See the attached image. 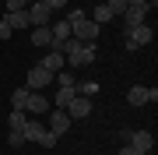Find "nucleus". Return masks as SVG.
I'll list each match as a JSON object with an SVG mask.
<instances>
[{
  "label": "nucleus",
  "instance_id": "1",
  "mask_svg": "<svg viewBox=\"0 0 158 155\" xmlns=\"http://www.w3.org/2000/svg\"><path fill=\"white\" fill-rule=\"evenodd\" d=\"M67 21H70V35H74L77 42H95V39H98V25L91 21V18L81 11V7H74Z\"/></svg>",
  "mask_w": 158,
  "mask_h": 155
},
{
  "label": "nucleus",
  "instance_id": "2",
  "mask_svg": "<svg viewBox=\"0 0 158 155\" xmlns=\"http://www.w3.org/2000/svg\"><path fill=\"white\" fill-rule=\"evenodd\" d=\"M67 63L70 67H88V63H95V42H77V46L67 53Z\"/></svg>",
  "mask_w": 158,
  "mask_h": 155
},
{
  "label": "nucleus",
  "instance_id": "3",
  "mask_svg": "<svg viewBox=\"0 0 158 155\" xmlns=\"http://www.w3.org/2000/svg\"><path fill=\"white\" fill-rule=\"evenodd\" d=\"M155 39V32H151V25H137V28H130L127 32V50H141V46H148V42Z\"/></svg>",
  "mask_w": 158,
  "mask_h": 155
},
{
  "label": "nucleus",
  "instance_id": "4",
  "mask_svg": "<svg viewBox=\"0 0 158 155\" xmlns=\"http://www.w3.org/2000/svg\"><path fill=\"white\" fill-rule=\"evenodd\" d=\"M49 81H53V74H49L46 67H39V63H35L28 74H25V88H28V92H42Z\"/></svg>",
  "mask_w": 158,
  "mask_h": 155
},
{
  "label": "nucleus",
  "instance_id": "5",
  "mask_svg": "<svg viewBox=\"0 0 158 155\" xmlns=\"http://www.w3.org/2000/svg\"><path fill=\"white\" fill-rule=\"evenodd\" d=\"M127 102H130V106H148V102H158V88L134 85V88L127 92Z\"/></svg>",
  "mask_w": 158,
  "mask_h": 155
},
{
  "label": "nucleus",
  "instance_id": "6",
  "mask_svg": "<svg viewBox=\"0 0 158 155\" xmlns=\"http://www.w3.org/2000/svg\"><path fill=\"white\" fill-rule=\"evenodd\" d=\"M25 11H28V21H32V25H49V18H53V11H49L46 0H32Z\"/></svg>",
  "mask_w": 158,
  "mask_h": 155
},
{
  "label": "nucleus",
  "instance_id": "7",
  "mask_svg": "<svg viewBox=\"0 0 158 155\" xmlns=\"http://www.w3.org/2000/svg\"><path fill=\"white\" fill-rule=\"evenodd\" d=\"M148 14H151V7L144 4V7H127L119 18H123V28L130 32V28H137V25H144V18H148Z\"/></svg>",
  "mask_w": 158,
  "mask_h": 155
},
{
  "label": "nucleus",
  "instance_id": "8",
  "mask_svg": "<svg viewBox=\"0 0 158 155\" xmlns=\"http://www.w3.org/2000/svg\"><path fill=\"white\" fill-rule=\"evenodd\" d=\"M127 141L137 148V155H148V152L155 148V134H151V131H130V138H127Z\"/></svg>",
  "mask_w": 158,
  "mask_h": 155
},
{
  "label": "nucleus",
  "instance_id": "9",
  "mask_svg": "<svg viewBox=\"0 0 158 155\" xmlns=\"http://www.w3.org/2000/svg\"><path fill=\"white\" fill-rule=\"evenodd\" d=\"M49 99H46L42 92H28V102H25V113H32V116H42V113H49Z\"/></svg>",
  "mask_w": 158,
  "mask_h": 155
},
{
  "label": "nucleus",
  "instance_id": "10",
  "mask_svg": "<svg viewBox=\"0 0 158 155\" xmlns=\"http://www.w3.org/2000/svg\"><path fill=\"white\" fill-rule=\"evenodd\" d=\"M88 113H91V99L88 95H74V102L67 106V116L70 120H85Z\"/></svg>",
  "mask_w": 158,
  "mask_h": 155
},
{
  "label": "nucleus",
  "instance_id": "11",
  "mask_svg": "<svg viewBox=\"0 0 158 155\" xmlns=\"http://www.w3.org/2000/svg\"><path fill=\"white\" fill-rule=\"evenodd\" d=\"M63 63H67V57H63V53H56V50H46V57L39 60V67H46L49 74H60V71H63Z\"/></svg>",
  "mask_w": 158,
  "mask_h": 155
},
{
  "label": "nucleus",
  "instance_id": "12",
  "mask_svg": "<svg viewBox=\"0 0 158 155\" xmlns=\"http://www.w3.org/2000/svg\"><path fill=\"white\" fill-rule=\"evenodd\" d=\"M32 46H39V50H49V46H53L49 25H32Z\"/></svg>",
  "mask_w": 158,
  "mask_h": 155
},
{
  "label": "nucleus",
  "instance_id": "13",
  "mask_svg": "<svg viewBox=\"0 0 158 155\" xmlns=\"http://www.w3.org/2000/svg\"><path fill=\"white\" fill-rule=\"evenodd\" d=\"M67 127H70V116H67V109H53V113H49V131L60 138V134H67Z\"/></svg>",
  "mask_w": 158,
  "mask_h": 155
},
{
  "label": "nucleus",
  "instance_id": "14",
  "mask_svg": "<svg viewBox=\"0 0 158 155\" xmlns=\"http://www.w3.org/2000/svg\"><path fill=\"white\" fill-rule=\"evenodd\" d=\"M7 21H11V28H32L28 11H7Z\"/></svg>",
  "mask_w": 158,
  "mask_h": 155
},
{
  "label": "nucleus",
  "instance_id": "15",
  "mask_svg": "<svg viewBox=\"0 0 158 155\" xmlns=\"http://www.w3.org/2000/svg\"><path fill=\"white\" fill-rule=\"evenodd\" d=\"M74 95H77V92H74V85H70V88H60V92H56V102H53V106H56V109H67V106L74 102Z\"/></svg>",
  "mask_w": 158,
  "mask_h": 155
},
{
  "label": "nucleus",
  "instance_id": "16",
  "mask_svg": "<svg viewBox=\"0 0 158 155\" xmlns=\"http://www.w3.org/2000/svg\"><path fill=\"white\" fill-rule=\"evenodd\" d=\"M74 92H77V95H98V81H74Z\"/></svg>",
  "mask_w": 158,
  "mask_h": 155
},
{
  "label": "nucleus",
  "instance_id": "17",
  "mask_svg": "<svg viewBox=\"0 0 158 155\" xmlns=\"http://www.w3.org/2000/svg\"><path fill=\"white\" fill-rule=\"evenodd\" d=\"M39 131H46V127H42L39 120H25V127H21L25 141H35V138H39Z\"/></svg>",
  "mask_w": 158,
  "mask_h": 155
},
{
  "label": "nucleus",
  "instance_id": "18",
  "mask_svg": "<svg viewBox=\"0 0 158 155\" xmlns=\"http://www.w3.org/2000/svg\"><path fill=\"white\" fill-rule=\"evenodd\" d=\"M25 102H28V88H14V92H11V109H25Z\"/></svg>",
  "mask_w": 158,
  "mask_h": 155
},
{
  "label": "nucleus",
  "instance_id": "19",
  "mask_svg": "<svg viewBox=\"0 0 158 155\" xmlns=\"http://www.w3.org/2000/svg\"><path fill=\"white\" fill-rule=\"evenodd\" d=\"M56 134H53V131H39V138H35V144H42V148H56Z\"/></svg>",
  "mask_w": 158,
  "mask_h": 155
},
{
  "label": "nucleus",
  "instance_id": "20",
  "mask_svg": "<svg viewBox=\"0 0 158 155\" xmlns=\"http://www.w3.org/2000/svg\"><path fill=\"white\" fill-rule=\"evenodd\" d=\"M91 21H95L98 28H102V21H113V11H109L106 4H98V7H95V18H91Z\"/></svg>",
  "mask_w": 158,
  "mask_h": 155
},
{
  "label": "nucleus",
  "instance_id": "21",
  "mask_svg": "<svg viewBox=\"0 0 158 155\" xmlns=\"http://www.w3.org/2000/svg\"><path fill=\"white\" fill-rule=\"evenodd\" d=\"M25 120H28V113H25V109H11V131H21Z\"/></svg>",
  "mask_w": 158,
  "mask_h": 155
},
{
  "label": "nucleus",
  "instance_id": "22",
  "mask_svg": "<svg viewBox=\"0 0 158 155\" xmlns=\"http://www.w3.org/2000/svg\"><path fill=\"white\" fill-rule=\"evenodd\" d=\"M106 7L113 11V18H119V14L127 11V0H106Z\"/></svg>",
  "mask_w": 158,
  "mask_h": 155
},
{
  "label": "nucleus",
  "instance_id": "23",
  "mask_svg": "<svg viewBox=\"0 0 158 155\" xmlns=\"http://www.w3.org/2000/svg\"><path fill=\"white\" fill-rule=\"evenodd\" d=\"M7 141H11V148H21V144H25V134H21V131H11Z\"/></svg>",
  "mask_w": 158,
  "mask_h": 155
},
{
  "label": "nucleus",
  "instance_id": "24",
  "mask_svg": "<svg viewBox=\"0 0 158 155\" xmlns=\"http://www.w3.org/2000/svg\"><path fill=\"white\" fill-rule=\"evenodd\" d=\"M32 0H7V11H25Z\"/></svg>",
  "mask_w": 158,
  "mask_h": 155
},
{
  "label": "nucleus",
  "instance_id": "25",
  "mask_svg": "<svg viewBox=\"0 0 158 155\" xmlns=\"http://www.w3.org/2000/svg\"><path fill=\"white\" fill-rule=\"evenodd\" d=\"M11 32H14V28H11V21L4 18V21H0V39H11Z\"/></svg>",
  "mask_w": 158,
  "mask_h": 155
},
{
  "label": "nucleus",
  "instance_id": "26",
  "mask_svg": "<svg viewBox=\"0 0 158 155\" xmlns=\"http://www.w3.org/2000/svg\"><path fill=\"white\" fill-rule=\"evenodd\" d=\"M119 155H137V148H134L130 141H123V148H119Z\"/></svg>",
  "mask_w": 158,
  "mask_h": 155
},
{
  "label": "nucleus",
  "instance_id": "27",
  "mask_svg": "<svg viewBox=\"0 0 158 155\" xmlns=\"http://www.w3.org/2000/svg\"><path fill=\"white\" fill-rule=\"evenodd\" d=\"M49 4V11H60V7H67V0H46Z\"/></svg>",
  "mask_w": 158,
  "mask_h": 155
},
{
  "label": "nucleus",
  "instance_id": "28",
  "mask_svg": "<svg viewBox=\"0 0 158 155\" xmlns=\"http://www.w3.org/2000/svg\"><path fill=\"white\" fill-rule=\"evenodd\" d=\"M127 7H144V0H127Z\"/></svg>",
  "mask_w": 158,
  "mask_h": 155
},
{
  "label": "nucleus",
  "instance_id": "29",
  "mask_svg": "<svg viewBox=\"0 0 158 155\" xmlns=\"http://www.w3.org/2000/svg\"><path fill=\"white\" fill-rule=\"evenodd\" d=\"M144 4H148V7H155V4H158V0H144Z\"/></svg>",
  "mask_w": 158,
  "mask_h": 155
}]
</instances>
